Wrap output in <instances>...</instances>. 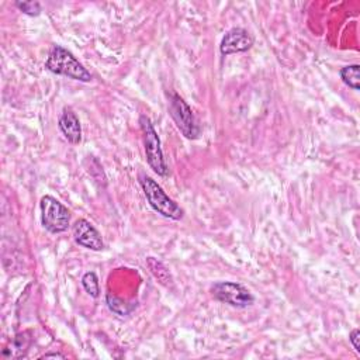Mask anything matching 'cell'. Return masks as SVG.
Here are the masks:
<instances>
[{
    "label": "cell",
    "mask_w": 360,
    "mask_h": 360,
    "mask_svg": "<svg viewBox=\"0 0 360 360\" xmlns=\"http://www.w3.org/2000/svg\"><path fill=\"white\" fill-rule=\"evenodd\" d=\"M45 68L53 75L66 76L83 83H89L93 79L90 72L76 59V56L60 45L52 46L45 60Z\"/></svg>",
    "instance_id": "1"
},
{
    "label": "cell",
    "mask_w": 360,
    "mask_h": 360,
    "mask_svg": "<svg viewBox=\"0 0 360 360\" xmlns=\"http://www.w3.org/2000/svg\"><path fill=\"white\" fill-rule=\"evenodd\" d=\"M139 184L149 205L162 217L179 221L183 218V210L163 191L160 184L149 176H141Z\"/></svg>",
    "instance_id": "2"
},
{
    "label": "cell",
    "mask_w": 360,
    "mask_h": 360,
    "mask_svg": "<svg viewBox=\"0 0 360 360\" xmlns=\"http://www.w3.org/2000/svg\"><path fill=\"white\" fill-rule=\"evenodd\" d=\"M139 125L142 129V136H143V148H145V155H146V162L150 166V169L158 174V176H167L169 169L162 152L160 146V139L159 135L145 114L139 117Z\"/></svg>",
    "instance_id": "3"
},
{
    "label": "cell",
    "mask_w": 360,
    "mask_h": 360,
    "mask_svg": "<svg viewBox=\"0 0 360 360\" xmlns=\"http://www.w3.org/2000/svg\"><path fill=\"white\" fill-rule=\"evenodd\" d=\"M41 224L51 233H62L69 228V210L52 195H44L39 202Z\"/></svg>",
    "instance_id": "4"
},
{
    "label": "cell",
    "mask_w": 360,
    "mask_h": 360,
    "mask_svg": "<svg viewBox=\"0 0 360 360\" xmlns=\"http://www.w3.org/2000/svg\"><path fill=\"white\" fill-rule=\"evenodd\" d=\"M169 114L173 118L179 131L187 139H197L200 136L201 129L190 105L177 93L169 94Z\"/></svg>",
    "instance_id": "5"
},
{
    "label": "cell",
    "mask_w": 360,
    "mask_h": 360,
    "mask_svg": "<svg viewBox=\"0 0 360 360\" xmlns=\"http://www.w3.org/2000/svg\"><path fill=\"white\" fill-rule=\"evenodd\" d=\"M211 294L217 301L236 308H246L255 302L250 291L239 283L218 281L211 287Z\"/></svg>",
    "instance_id": "6"
},
{
    "label": "cell",
    "mask_w": 360,
    "mask_h": 360,
    "mask_svg": "<svg viewBox=\"0 0 360 360\" xmlns=\"http://www.w3.org/2000/svg\"><path fill=\"white\" fill-rule=\"evenodd\" d=\"M253 42H255V39L249 34L248 30L235 27V28H231L229 31H226L225 35L222 37L221 45H219V52L224 56L246 52L253 46Z\"/></svg>",
    "instance_id": "7"
},
{
    "label": "cell",
    "mask_w": 360,
    "mask_h": 360,
    "mask_svg": "<svg viewBox=\"0 0 360 360\" xmlns=\"http://www.w3.org/2000/svg\"><path fill=\"white\" fill-rule=\"evenodd\" d=\"M73 240L86 249L98 252L104 249V242L100 232L84 218L77 219L72 226Z\"/></svg>",
    "instance_id": "8"
},
{
    "label": "cell",
    "mask_w": 360,
    "mask_h": 360,
    "mask_svg": "<svg viewBox=\"0 0 360 360\" xmlns=\"http://www.w3.org/2000/svg\"><path fill=\"white\" fill-rule=\"evenodd\" d=\"M58 127H59L60 132L63 134L65 139L69 143H72V145L80 143V141H82V125H80V121H79L77 115L70 108L63 110V112L59 117Z\"/></svg>",
    "instance_id": "9"
},
{
    "label": "cell",
    "mask_w": 360,
    "mask_h": 360,
    "mask_svg": "<svg viewBox=\"0 0 360 360\" xmlns=\"http://www.w3.org/2000/svg\"><path fill=\"white\" fill-rule=\"evenodd\" d=\"M339 75L346 86H349L353 90L360 89V66L357 63L347 65V66L342 68Z\"/></svg>",
    "instance_id": "10"
},
{
    "label": "cell",
    "mask_w": 360,
    "mask_h": 360,
    "mask_svg": "<svg viewBox=\"0 0 360 360\" xmlns=\"http://www.w3.org/2000/svg\"><path fill=\"white\" fill-rule=\"evenodd\" d=\"M150 271L153 273V276L165 285H169L172 283V277H170V273L167 271V269L163 266V263H160L159 260L153 259V257H148L146 260Z\"/></svg>",
    "instance_id": "11"
},
{
    "label": "cell",
    "mask_w": 360,
    "mask_h": 360,
    "mask_svg": "<svg viewBox=\"0 0 360 360\" xmlns=\"http://www.w3.org/2000/svg\"><path fill=\"white\" fill-rule=\"evenodd\" d=\"M82 285L84 288V291L93 297L97 298L100 295V284H98V278L96 276L94 271H87L83 274L82 277Z\"/></svg>",
    "instance_id": "12"
},
{
    "label": "cell",
    "mask_w": 360,
    "mask_h": 360,
    "mask_svg": "<svg viewBox=\"0 0 360 360\" xmlns=\"http://www.w3.org/2000/svg\"><path fill=\"white\" fill-rule=\"evenodd\" d=\"M107 305H108V308H110V311H112L114 314H117V315H128L131 311H132V305H128L127 302H124L122 300H120V298H117V297H114V295H111V294H108L107 295Z\"/></svg>",
    "instance_id": "13"
},
{
    "label": "cell",
    "mask_w": 360,
    "mask_h": 360,
    "mask_svg": "<svg viewBox=\"0 0 360 360\" xmlns=\"http://www.w3.org/2000/svg\"><path fill=\"white\" fill-rule=\"evenodd\" d=\"M15 6L21 13L30 17H37L41 13V4L38 1H17Z\"/></svg>",
    "instance_id": "14"
},
{
    "label": "cell",
    "mask_w": 360,
    "mask_h": 360,
    "mask_svg": "<svg viewBox=\"0 0 360 360\" xmlns=\"http://www.w3.org/2000/svg\"><path fill=\"white\" fill-rule=\"evenodd\" d=\"M359 339H360V330H359V329H353V330L350 332V335H349V340H350V343L353 345V347H354V350H356L357 353H360V343H359Z\"/></svg>",
    "instance_id": "15"
},
{
    "label": "cell",
    "mask_w": 360,
    "mask_h": 360,
    "mask_svg": "<svg viewBox=\"0 0 360 360\" xmlns=\"http://www.w3.org/2000/svg\"><path fill=\"white\" fill-rule=\"evenodd\" d=\"M44 357H59V359H65V356L62 353H45Z\"/></svg>",
    "instance_id": "16"
}]
</instances>
